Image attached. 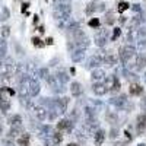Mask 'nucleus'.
Wrapping results in <instances>:
<instances>
[{"label":"nucleus","instance_id":"f257e3e1","mask_svg":"<svg viewBox=\"0 0 146 146\" xmlns=\"http://www.w3.org/2000/svg\"><path fill=\"white\" fill-rule=\"evenodd\" d=\"M118 58H120V62L123 63V64H127V62L131 58V57H136V47L135 45H131V44H126L123 45L118 50Z\"/></svg>","mask_w":146,"mask_h":146},{"label":"nucleus","instance_id":"f03ea898","mask_svg":"<svg viewBox=\"0 0 146 146\" xmlns=\"http://www.w3.org/2000/svg\"><path fill=\"white\" fill-rule=\"evenodd\" d=\"M70 13H72V6H70V3L54 6V10H53V16H54L56 21L70 19Z\"/></svg>","mask_w":146,"mask_h":146},{"label":"nucleus","instance_id":"7ed1b4c3","mask_svg":"<svg viewBox=\"0 0 146 146\" xmlns=\"http://www.w3.org/2000/svg\"><path fill=\"white\" fill-rule=\"evenodd\" d=\"M28 108L34 113L35 118L38 120V121H44V120L48 118V110L44 105H41V104H29Z\"/></svg>","mask_w":146,"mask_h":146},{"label":"nucleus","instance_id":"20e7f679","mask_svg":"<svg viewBox=\"0 0 146 146\" xmlns=\"http://www.w3.org/2000/svg\"><path fill=\"white\" fill-rule=\"evenodd\" d=\"M108 41V31L105 28H100V31L95 34V44L98 47H104Z\"/></svg>","mask_w":146,"mask_h":146},{"label":"nucleus","instance_id":"39448f33","mask_svg":"<svg viewBox=\"0 0 146 146\" xmlns=\"http://www.w3.org/2000/svg\"><path fill=\"white\" fill-rule=\"evenodd\" d=\"M92 92L96 95V96H104L107 95V92H110V89L107 88V85L104 82H94L92 85Z\"/></svg>","mask_w":146,"mask_h":146},{"label":"nucleus","instance_id":"423d86ee","mask_svg":"<svg viewBox=\"0 0 146 146\" xmlns=\"http://www.w3.org/2000/svg\"><path fill=\"white\" fill-rule=\"evenodd\" d=\"M73 121L69 118H63L57 123V130L58 131H66V133H72L73 131Z\"/></svg>","mask_w":146,"mask_h":146},{"label":"nucleus","instance_id":"0eeeda50","mask_svg":"<svg viewBox=\"0 0 146 146\" xmlns=\"http://www.w3.org/2000/svg\"><path fill=\"white\" fill-rule=\"evenodd\" d=\"M100 127L98 123V118H85V123H83V129L89 131V133H95Z\"/></svg>","mask_w":146,"mask_h":146},{"label":"nucleus","instance_id":"6e6552de","mask_svg":"<svg viewBox=\"0 0 146 146\" xmlns=\"http://www.w3.org/2000/svg\"><path fill=\"white\" fill-rule=\"evenodd\" d=\"M127 102H129V101H127V96L123 95V94H121L120 96H114V98L110 100V104H111V105H115L117 108H121V110L124 108V105H126Z\"/></svg>","mask_w":146,"mask_h":146},{"label":"nucleus","instance_id":"1a4fd4ad","mask_svg":"<svg viewBox=\"0 0 146 146\" xmlns=\"http://www.w3.org/2000/svg\"><path fill=\"white\" fill-rule=\"evenodd\" d=\"M86 56V48H76V50L72 51V60L75 63H80L82 60Z\"/></svg>","mask_w":146,"mask_h":146},{"label":"nucleus","instance_id":"9d476101","mask_svg":"<svg viewBox=\"0 0 146 146\" xmlns=\"http://www.w3.org/2000/svg\"><path fill=\"white\" fill-rule=\"evenodd\" d=\"M91 78H92L94 82H102V80L107 78V75H105V72H104L102 69L96 67V69H92V72H91Z\"/></svg>","mask_w":146,"mask_h":146},{"label":"nucleus","instance_id":"9b49d317","mask_svg":"<svg viewBox=\"0 0 146 146\" xmlns=\"http://www.w3.org/2000/svg\"><path fill=\"white\" fill-rule=\"evenodd\" d=\"M136 130H137V135H143V133L146 131V114H140L137 117Z\"/></svg>","mask_w":146,"mask_h":146},{"label":"nucleus","instance_id":"f8f14e48","mask_svg":"<svg viewBox=\"0 0 146 146\" xmlns=\"http://www.w3.org/2000/svg\"><path fill=\"white\" fill-rule=\"evenodd\" d=\"M129 94L131 96H139V95L143 94V86L139 85V83H136V82H133V83H130V86H129Z\"/></svg>","mask_w":146,"mask_h":146},{"label":"nucleus","instance_id":"ddd939ff","mask_svg":"<svg viewBox=\"0 0 146 146\" xmlns=\"http://www.w3.org/2000/svg\"><path fill=\"white\" fill-rule=\"evenodd\" d=\"M23 135V129L22 126H15V127H10L9 133H7V137L9 139H18Z\"/></svg>","mask_w":146,"mask_h":146},{"label":"nucleus","instance_id":"4468645a","mask_svg":"<svg viewBox=\"0 0 146 146\" xmlns=\"http://www.w3.org/2000/svg\"><path fill=\"white\" fill-rule=\"evenodd\" d=\"M117 63H118V56L114 54V53H107V57H105L104 64L108 66V67H114Z\"/></svg>","mask_w":146,"mask_h":146},{"label":"nucleus","instance_id":"2eb2a0df","mask_svg":"<svg viewBox=\"0 0 146 146\" xmlns=\"http://www.w3.org/2000/svg\"><path fill=\"white\" fill-rule=\"evenodd\" d=\"M10 110V100L7 98L6 95L0 94V111L2 113H7Z\"/></svg>","mask_w":146,"mask_h":146},{"label":"nucleus","instance_id":"dca6fc26","mask_svg":"<svg viewBox=\"0 0 146 146\" xmlns=\"http://www.w3.org/2000/svg\"><path fill=\"white\" fill-rule=\"evenodd\" d=\"M70 92H72V95L75 96V98H79V96L83 94L82 85H80L79 82H73V83L70 85Z\"/></svg>","mask_w":146,"mask_h":146},{"label":"nucleus","instance_id":"f3484780","mask_svg":"<svg viewBox=\"0 0 146 146\" xmlns=\"http://www.w3.org/2000/svg\"><path fill=\"white\" fill-rule=\"evenodd\" d=\"M48 140H50V143L53 145V146H58L60 143H62V140H63V136H62V131H54V133H51L50 135V137H48Z\"/></svg>","mask_w":146,"mask_h":146},{"label":"nucleus","instance_id":"a211bd4d","mask_svg":"<svg viewBox=\"0 0 146 146\" xmlns=\"http://www.w3.org/2000/svg\"><path fill=\"white\" fill-rule=\"evenodd\" d=\"M135 70H143V67H146V56L143 54H136V60H135Z\"/></svg>","mask_w":146,"mask_h":146},{"label":"nucleus","instance_id":"6ab92c4d","mask_svg":"<svg viewBox=\"0 0 146 146\" xmlns=\"http://www.w3.org/2000/svg\"><path fill=\"white\" fill-rule=\"evenodd\" d=\"M7 123L10 124V127H15V126H22V117L19 114H13L7 118Z\"/></svg>","mask_w":146,"mask_h":146},{"label":"nucleus","instance_id":"aec40b11","mask_svg":"<svg viewBox=\"0 0 146 146\" xmlns=\"http://www.w3.org/2000/svg\"><path fill=\"white\" fill-rule=\"evenodd\" d=\"M95 137H94V140H95V143L96 145H102V142L105 140V130H102V129H98L95 133Z\"/></svg>","mask_w":146,"mask_h":146},{"label":"nucleus","instance_id":"412c9836","mask_svg":"<svg viewBox=\"0 0 146 146\" xmlns=\"http://www.w3.org/2000/svg\"><path fill=\"white\" fill-rule=\"evenodd\" d=\"M56 78L58 79V82H60V83H63V85L69 82V75L66 73V70H63V69L57 70V73H56Z\"/></svg>","mask_w":146,"mask_h":146},{"label":"nucleus","instance_id":"4be33fe9","mask_svg":"<svg viewBox=\"0 0 146 146\" xmlns=\"http://www.w3.org/2000/svg\"><path fill=\"white\" fill-rule=\"evenodd\" d=\"M16 143H18V146H29V135L23 133L21 137L16 139Z\"/></svg>","mask_w":146,"mask_h":146},{"label":"nucleus","instance_id":"5701e85b","mask_svg":"<svg viewBox=\"0 0 146 146\" xmlns=\"http://www.w3.org/2000/svg\"><path fill=\"white\" fill-rule=\"evenodd\" d=\"M105 118H107L108 123H111V124H115L117 121H118V115L114 111H107L105 113Z\"/></svg>","mask_w":146,"mask_h":146},{"label":"nucleus","instance_id":"b1692460","mask_svg":"<svg viewBox=\"0 0 146 146\" xmlns=\"http://www.w3.org/2000/svg\"><path fill=\"white\" fill-rule=\"evenodd\" d=\"M6 53H7V44L5 40H0V62L6 58Z\"/></svg>","mask_w":146,"mask_h":146},{"label":"nucleus","instance_id":"393cba45","mask_svg":"<svg viewBox=\"0 0 146 146\" xmlns=\"http://www.w3.org/2000/svg\"><path fill=\"white\" fill-rule=\"evenodd\" d=\"M120 88H121L120 79L115 76V78H114V82H113V85H111V88H110V92H111V94H117V92H120Z\"/></svg>","mask_w":146,"mask_h":146},{"label":"nucleus","instance_id":"a878e982","mask_svg":"<svg viewBox=\"0 0 146 146\" xmlns=\"http://www.w3.org/2000/svg\"><path fill=\"white\" fill-rule=\"evenodd\" d=\"M98 10V5H96L95 2H92V3H89L88 6H86V9H85V13L86 15H92L94 12H96Z\"/></svg>","mask_w":146,"mask_h":146},{"label":"nucleus","instance_id":"bb28decb","mask_svg":"<svg viewBox=\"0 0 146 146\" xmlns=\"http://www.w3.org/2000/svg\"><path fill=\"white\" fill-rule=\"evenodd\" d=\"M114 22H115V19H114L113 12H108V13L105 15V23H107V25H113Z\"/></svg>","mask_w":146,"mask_h":146},{"label":"nucleus","instance_id":"cd10ccee","mask_svg":"<svg viewBox=\"0 0 146 146\" xmlns=\"http://www.w3.org/2000/svg\"><path fill=\"white\" fill-rule=\"evenodd\" d=\"M130 7V5L127 3V2H121V3H118V7H117V10L120 12V13H123L124 10H127Z\"/></svg>","mask_w":146,"mask_h":146},{"label":"nucleus","instance_id":"c85d7f7f","mask_svg":"<svg viewBox=\"0 0 146 146\" xmlns=\"http://www.w3.org/2000/svg\"><path fill=\"white\" fill-rule=\"evenodd\" d=\"M88 25H89L91 28H98V27H100V19H98V18H92V19L88 22Z\"/></svg>","mask_w":146,"mask_h":146},{"label":"nucleus","instance_id":"c756f323","mask_svg":"<svg viewBox=\"0 0 146 146\" xmlns=\"http://www.w3.org/2000/svg\"><path fill=\"white\" fill-rule=\"evenodd\" d=\"M38 76H40V78H42V79H47L48 76H50V73H48V70H47L45 67H42V69H40V70H38Z\"/></svg>","mask_w":146,"mask_h":146},{"label":"nucleus","instance_id":"7c9ffc66","mask_svg":"<svg viewBox=\"0 0 146 146\" xmlns=\"http://www.w3.org/2000/svg\"><path fill=\"white\" fill-rule=\"evenodd\" d=\"M78 118H79V111L78 110H73V111L70 113V118L69 120H72L73 123H75V121H78Z\"/></svg>","mask_w":146,"mask_h":146},{"label":"nucleus","instance_id":"2f4dec72","mask_svg":"<svg viewBox=\"0 0 146 146\" xmlns=\"http://www.w3.org/2000/svg\"><path fill=\"white\" fill-rule=\"evenodd\" d=\"M118 135H120V130L117 127H113L111 130H110V137H111V139H115Z\"/></svg>","mask_w":146,"mask_h":146},{"label":"nucleus","instance_id":"473e14b6","mask_svg":"<svg viewBox=\"0 0 146 146\" xmlns=\"http://www.w3.org/2000/svg\"><path fill=\"white\" fill-rule=\"evenodd\" d=\"M120 35H121V29H120V28H114V32H113V36H111V41H115Z\"/></svg>","mask_w":146,"mask_h":146},{"label":"nucleus","instance_id":"72a5a7b5","mask_svg":"<svg viewBox=\"0 0 146 146\" xmlns=\"http://www.w3.org/2000/svg\"><path fill=\"white\" fill-rule=\"evenodd\" d=\"M32 44L35 47H44V42H41V40L36 38V36H35V38H32Z\"/></svg>","mask_w":146,"mask_h":146},{"label":"nucleus","instance_id":"f704fd0d","mask_svg":"<svg viewBox=\"0 0 146 146\" xmlns=\"http://www.w3.org/2000/svg\"><path fill=\"white\" fill-rule=\"evenodd\" d=\"M9 34H10V28H9V27H3V28H2V35H3V38L9 36Z\"/></svg>","mask_w":146,"mask_h":146},{"label":"nucleus","instance_id":"c9c22d12","mask_svg":"<svg viewBox=\"0 0 146 146\" xmlns=\"http://www.w3.org/2000/svg\"><path fill=\"white\" fill-rule=\"evenodd\" d=\"M131 10H133V12H136V13H140V12H142V7H140V5L136 3V5H133V6H131Z\"/></svg>","mask_w":146,"mask_h":146},{"label":"nucleus","instance_id":"e433bc0d","mask_svg":"<svg viewBox=\"0 0 146 146\" xmlns=\"http://www.w3.org/2000/svg\"><path fill=\"white\" fill-rule=\"evenodd\" d=\"M137 32H139V36H146V28H139L137 29Z\"/></svg>","mask_w":146,"mask_h":146},{"label":"nucleus","instance_id":"4c0bfd02","mask_svg":"<svg viewBox=\"0 0 146 146\" xmlns=\"http://www.w3.org/2000/svg\"><path fill=\"white\" fill-rule=\"evenodd\" d=\"M139 48H146V40H142L139 42Z\"/></svg>","mask_w":146,"mask_h":146},{"label":"nucleus","instance_id":"58836bf2","mask_svg":"<svg viewBox=\"0 0 146 146\" xmlns=\"http://www.w3.org/2000/svg\"><path fill=\"white\" fill-rule=\"evenodd\" d=\"M118 22H120V25H123V23L126 22V18H124V16H121V18L118 19Z\"/></svg>","mask_w":146,"mask_h":146},{"label":"nucleus","instance_id":"ea45409f","mask_svg":"<svg viewBox=\"0 0 146 146\" xmlns=\"http://www.w3.org/2000/svg\"><path fill=\"white\" fill-rule=\"evenodd\" d=\"M45 44H50V45H51V44H53V38H47V40H45Z\"/></svg>","mask_w":146,"mask_h":146},{"label":"nucleus","instance_id":"a19ab883","mask_svg":"<svg viewBox=\"0 0 146 146\" xmlns=\"http://www.w3.org/2000/svg\"><path fill=\"white\" fill-rule=\"evenodd\" d=\"M142 107H145V108H146V98H143V100H142Z\"/></svg>","mask_w":146,"mask_h":146},{"label":"nucleus","instance_id":"79ce46f5","mask_svg":"<svg viewBox=\"0 0 146 146\" xmlns=\"http://www.w3.org/2000/svg\"><path fill=\"white\" fill-rule=\"evenodd\" d=\"M67 146H79V145H78V143H73V142H72V143H69Z\"/></svg>","mask_w":146,"mask_h":146},{"label":"nucleus","instance_id":"37998d69","mask_svg":"<svg viewBox=\"0 0 146 146\" xmlns=\"http://www.w3.org/2000/svg\"><path fill=\"white\" fill-rule=\"evenodd\" d=\"M0 135H3V126L0 124Z\"/></svg>","mask_w":146,"mask_h":146},{"label":"nucleus","instance_id":"c03bdc74","mask_svg":"<svg viewBox=\"0 0 146 146\" xmlns=\"http://www.w3.org/2000/svg\"><path fill=\"white\" fill-rule=\"evenodd\" d=\"M115 146H123V143H115Z\"/></svg>","mask_w":146,"mask_h":146},{"label":"nucleus","instance_id":"a18cd8bd","mask_svg":"<svg viewBox=\"0 0 146 146\" xmlns=\"http://www.w3.org/2000/svg\"><path fill=\"white\" fill-rule=\"evenodd\" d=\"M137 146H146V145H145V143H139Z\"/></svg>","mask_w":146,"mask_h":146},{"label":"nucleus","instance_id":"49530a36","mask_svg":"<svg viewBox=\"0 0 146 146\" xmlns=\"http://www.w3.org/2000/svg\"><path fill=\"white\" fill-rule=\"evenodd\" d=\"M145 82H146V73H145Z\"/></svg>","mask_w":146,"mask_h":146}]
</instances>
